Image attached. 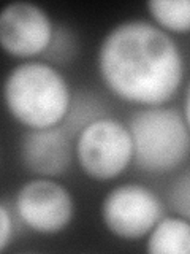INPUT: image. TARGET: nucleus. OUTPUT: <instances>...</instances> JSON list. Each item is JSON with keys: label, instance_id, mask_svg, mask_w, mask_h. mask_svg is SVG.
Returning a JSON list of instances; mask_svg holds the SVG:
<instances>
[{"label": "nucleus", "instance_id": "nucleus-1", "mask_svg": "<svg viewBox=\"0 0 190 254\" xmlns=\"http://www.w3.org/2000/svg\"><path fill=\"white\" fill-rule=\"evenodd\" d=\"M101 83L119 100L140 108L166 105L184 81L186 65L179 45L146 19L116 24L97 53Z\"/></svg>", "mask_w": 190, "mask_h": 254}, {"label": "nucleus", "instance_id": "nucleus-2", "mask_svg": "<svg viewBox=\"0 0 190 254\" xmlns=\"http://www.w3.org/2000/svg\"><path fill=\"white\" fill-rule=\"evenodd\" d=\"M73 92L62 71L49 62L26 61L13 67L3 83L6 111L26 129L62 126Z\"/></svg>", "mask_w": 190, "mask_h": 254}, {"label": "nucleus", "instance_id": "nucleus-3", "mask_svg": "<svg viewBox=\"0 0 190 254\" xmlns=\"http://www.w3.org/2000/svg\"><path fill=\"white\" fill-rule=\"evenodd\" d=\"M133 162L144 173L178 170L190 156V130L182 111L174 107H146L130 116Z\"/></svg>", "mask_w": 190, "mask_h": 254}, {"label": "nucleus", "instance_id": "nucleus-4", "mask_svg": "<svg viewBox=\"0 0 190 254\" xmlns=\"http://www.w3.org/2000/svg\"><path fill=\"white\" fill-rule=\"evenodd\" d=\"M75 154L86 177L94 181H113L133 162V140L129 126L103 116L76 135Z\"/></svg>", "mask_w": 190, "mask_h": 254}, {"label": "nucleus", "instance_id": "nucleus-5", "mask_svg": "<svg viewBox=\"0 0 190 254\" xmlns=\"http://www.w3.org/2000/svg\"><path fill=\"white\" fill-rule=\"evenodd\" d=\"M103 226L122 240L146 238L163 216V203L152 189L125 183L111 189L100 206Z\"/></svg>", "mask_w": 190, "mask_h": 254}, {"label": "nucleus", "instance_id": "nucleus-6", "mask_svg": "<svg viewBox=\"0 0 190 254\" xmlns=\"http://www.w3.org/2000/svg\"><path fill=\"white\" fill-rule=\"evenodd\" d=\"M14 210L29 230L40 235L63 232L75 216V200L70 190L52 178H35L19 188Z\"/></svg>", "mask_w": 190, "mask_h": 254}, {"label": "nucleus", "instance_id": "nucleus-7", "mask_svg": "<svg viewBox=\"0 0 190 254\" xmlns=\"http://www.w3.org/2000/svg\"><path fill=\"white\" fill-rule=\"evenodd\" d=\"M55 26L42 6L30 2L8 3L0 13V45L8 56L34 59L45 56Z\"/></svg>", "mask_w": 190, "mask_h": 254}, {"label": "nucleus", "instance_id": "nucleus-8", "mask_svg": "<svg viewBox=\"0 0 190 254\" xmlns=\"http://www.w3.org/2000/svg\"><path fill=\"white\" fill-rule=\"evenodd\" d=\"M73 135L63 126L27 129L21 137V162L29 173L40 178H54L65 173L73 161Z\"/></svg>", "mask_w": 190, "mask_h": 254}, {"label": "nucleus", "instance_id": "nucleus-9", "mask_svg": "<svg viewBox=\"0 0 190 254\" xmlns=\"http://www.w3.org/2000/svg\"><path fill=\"white\" fill-rule=\"evenodd\" d=\"M146 253L190 254V221L178 214H163L146 237Z\"/></svg>", "mask_w": 190, "mask_h": 254}, {"label": "nucleus", "instance_id": "nucleus-10", "mask_svg": "<svg viewBox=\"0 0 190 254\" xmlns=\"http://www.w3.org/2000/svg\"><path fill=\"white\" fill-rule=\"evenodd\" d=\"M146 8L166 34H190V0H150Z\"/></svg>", "mask_w": 190, "mask_h": 254}, {"label": "nucleus", "instance_id": "nucleus-11", "mask_svg": "<svg viewBox=\"0 0 190 254\" xmlns=\"http://www.w3.org/2000/svg\"><path fill=\"white\" fill-rule=\"evenodd\" d=\"M103 116H106V108L101 103V100L91 92H81L73 95L70 111L62 126L73 137H76L86 126H89L91 123L97 121Z\"/></svg>", "mask_w": 190, "mask_h": 254}, {"label": "nucleus", "instance_id": "nucleus-12", "mask_svg": "<svg viewBox=\"0 0 190 254\" xmlns=\"http://www.w3.org/2000/svg\"><path fill=\"white\" fill-rule=\"evenodd\" d=\"M78 53V40L65 26L55 27L54 38L45 53V58L54 64H68Z\"/></svg>", "mask_w": 190, "mask_h": 254}, {"label": "nucleus", "instance_id": "nucleus-13", "mask_svg": "<svg viewBox=\"0 0 190 254\" xmlns=\"http://www.w3.org/2000/svg\"><path fill=\"white\" fill-rule=\"evenodd\" d=\"M166 200L174 214L190 221V167L171 181Z\"/></svg>", "mask_w": 190, "mask_h": 254}, {"label": "nucleus", "instance_id": "nucleus-14", "mask_svg": "<svg viewBox=\"0 0 190 254\" xmlns=\"http://www.w3.org/2000/svg\"><path fill=\"white\" fill-rule=\"evenodd\" d=\"M14 237V221L5 202L0 203V251H6Z\"/></svg>", "mask_w": 190, "mask_h": 254}, {"label": "nucleus", "instance_id": "nucleus-15", "mask_svg": "<svg viewBox=\"0 0 190 254\" xmlns=\"http://www.w3.org/2000/svg\"><path fill=\"white\" fill-rule=\"evenodd\" d=\"M182 115H184V119L189 126V130H190V83L186 89V95H184V107H182Z\"/></svg>", "mask_w": 190, "mask_h": 254}]
</instances>
